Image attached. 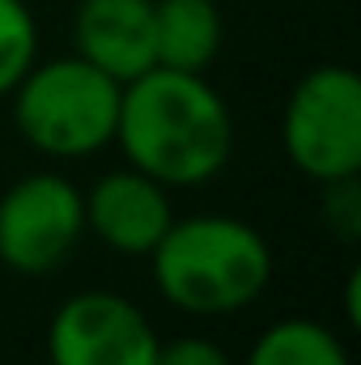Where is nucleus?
<instances>
[{
	"label": "nucleus",
	"instance_id": "9d476101",
	"mask_svg": "<svg viewBox=\"0 0 361 365\" xmlns=\"http://www.w3.org/2000/svg\"><path fill=\"white\" fill-rule=\"evenodd\" d=\"M247 365H353L345 340L315 319H280L251 344Z\"/></svg>",
	"mask_w": 361,
	"mask_h": 365
},
{
	"label": "nucleus",
	"instance_id": "423d86ee",
	"mask_svg": "<svg viewBox=\"0 0 361 365\" xmlns=\"http://www.w3.org/2000/svg\"><path fill=\"white\" fill-rule=\"evenodd\" d=\"M158 344L145 310L106 289L68 297L47 327L51 365H153Z\"/></svg>",
	"mask_w": 361,
	"mask_h": 365
},
{
	"label": "nucleus",
	"instance_id": "f03ea898",
	"mask_svg": "<svg viewBox=\"0 0 361 365\" xmlns=\"http://www.w3.org/2000/svg\"><path fill=\"white\" fill-rule=\"evenodd\" d=\"M149 259L162 297L187 314H234L251 306L272 280L264 234L225 212L171 221Z\"/></svg>",
	"mask_w": 361,
	"mask_h": 365
},
{
	"label": "nucleus",
	"instance_id": "7ed1b4c3",
	"mask_svg": "<svg viewBox=\"0 0 361 365\" xmlns=\"http://www.w3.org/2000/svg\"><path fill=\"white\" fill-rule=\"evenodd\" d=\"M123 86L93 68L81 56H64L51 64H30V73L13 86V123L30 149L43 158H90L115 145Z\"/></svg>",
	"mask_w": 361,
	"mask_h": 365
},
{
	"label": "nucleus",
	"instance_id": "1a4fd4ad",
	"mask_svg": "<svg viewBox=\"0 0 361 365\" xmlns=\"http://www.w3.org/2000/svg\"><path fill=\"white\" fill-rule=\"evenodd\" d=\"M225 26L213 0H153V51L158 68L204 73L221 51Z\"/></svg>",
	"mask_w": 361,
	"mask_h": 365
},
{
	"label": "nucleus",
	"instance_id": "ddd939ff",
	"mask_svg": "<svg viewBox=\"0 0 361 365\" xmlns=\"http://www.w3.org/2000/svg\"><path fill=\"white\" fill-rule=\"evenodd\" d=\"M153 365H234V361L208 336H179V340L158 344V361Z\"/></svg>",
	"mask_w": 361,
	"mask_h": 365
},
{
	"label": "nucleus",
	"instance_id": "6e6552de",
	"mask_svg": "<svg viewBox=\"0 0 361 365\" xmlns=\"http://www.w3.org/2000/svg\"><path fill=\"white\" fill-rule=\"evenodd\" d=\"M73 56L128 86L158 64L153 0H81L73 17Z\"/></svg>",
	"mask_w": 361,
	"mask_h": 365
},
{
	"label": "nucleus",
	"instance_id": "20e7f679",
	"mask_svg": "<svg viewBox=\"0 0 361 365\" xmlns=\"http://www.w3.org/2000/svg\"><path fill=\"white\" fill-rule=\"evenodd\" d=\"M285 158L315 182L361 170V81L349 64L310 68L280 115Z\"/></svg>",
	"mask_w": 361,
	"mask_h": 365
},
{
	"label": "nucleus",
	"instance_id": "9b49d317",
	"mask_svg": "<svg viewBox=\"0 0 361 365\" xmlns=\"http://www.w3.org/2000/svg\"><path fill=\"white\" fill-rule=\"evenodd\" d=\"M39 60V26L26 0H0V98Z\"/></svg>",
	"mask_w": 361,
	"mask_h": 365
},
{
	"label": "nucleus",
	"instance_id": "f8f14e48",
	"mask_svg": "<svg viewBox=\"0 0 361 365\" xmlns=\"http://www.w3.org/2000/svg\"><path fill=\"white\" fill-rule=\"evenodd\" d=\"M319 187H323V221H327V230H332L340 242H357L361 238V187H357V175L319 182Z\"/></svg>",
	"mask_w": 361,
	"mask_h": 365
},
{
	"label": "nucleus",
	"instance_id": "39448f33",
	"mask_svg": "<svg viewBox=\"0 0 361 365\" xmlns=\"http://www.w3.org/2000/svg\"><path fill=\"white\" fill-rule=\"evenodd\" d=\"M86 234V195L64 175H26L0 195V264L21 276L56 272Z\"/></svg>",
	"mask_w": 361,
	"mask_h": 365
},
{
	"label": "nucleus",
	"instance_id": "f257e3e1",
	"mask_svg": "<svg viewBox=\"0 0 361 365\" xmlns=\"http://www.w3.org/2000/svg\"><path fill=\"white\" fill-rule=\"evenodd\" d=\"M115 145L132 170L162 187H200L225 170L234 153V119L204 73L153 64L119 93Z\"/></svg>",
	"mask_w": 361,
	"mask_h": 365
},
{
	"label": "nucleus",
	"instance_id": "0eeeda50",
	"mask_svg": "<svg viewBox=\"0 0 361 365\" xmlns=\"http://www.w3.org/2000/svg\"><path fill=\"white\" fill-rule=\"evenodd\" d=\"M171 221L166 187L132 166L102 175L86 195V230L115 255H149Z\"/></svg>",
	"mask_w": 361,
	"mask_h": 365
}]
</instances>
